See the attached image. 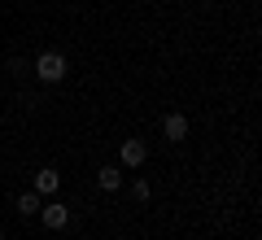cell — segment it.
Wrapping results in <instances>:
<instances>
[{
  "mask_svg": "<svg viewBox=\"0 0 262 240\" xmlns=\"http://www.w3.org/2000/svg\"><path fill=\"white\" fill-rule=\"evenodd\" d=\"M35 74H39V83H61L66 79V57L61 53H39Z\"/></svg>",
  "mask_w": 262,
  "mask_h": 240,
  "instance_id": "cell-1",
  "label": "cell"
},
{
  "mask_svg": "<svg viewBox=\"0 0 262 240\" xmlns=\"http://www.w3.org/2000/svg\"><path fill=\"white\" fill-rule=\"evenodd\" d=\"M39 219H44L48 231H61L66 223H70V210H66L61 201H48V205H39Z\"/></svg>",
  "mask_w": 262,
  "mask_h": 240,
  "instance_id": "cell-2",
  "label": "cell"
},
{
  "mask_svg": "<svg viewBox=\"0 0 262 240\" xmlns=\"http://www.w3.org/2000/svg\"><path fill=\"white\" fill-rule=\"evenodd\" d=\"M118 157H122V166H144V157H149V148H144V140H122V148H118Z\"/></svg>",
  "mask_w": 262,
  "mask_h": 240,
  "instance_id": "cell-3",
  "label": "cell"
},
{
  "mask_svg": "<svg viewBox=\"0 0 262 240\" xmlns=\"http://www.w3.org/2000/svg\"><path fill=\"white\" fill-rule=\"evenodd\" d=\"M162 136L175 140V144L188 140V118H184V114H166V118H162Z\"/></svg>",
  "mask_w": 262,
  "mask_h": 240,
  "instance_id": "cell-4",
  "label": "cell"
},
{
  "mask_svg": "<svg viewBox=\"0 0 262 240\" xmlns=\"http://www.w3.org/2000/svg\"><path fill=\"white\" fill-rule=\"evenodd\" d=\"M57 188H61V175H57L53 166H44V170L35 175V192H39V197H53Z\"/></svg>",
  "mask_w": 262,
  "mask_h": 240,
  "instance_id": "cell-5",
  "label": "cell"
},
{
  "mask_svg": "<svg viewBox=\"0 0 262 240\" xmlns=\"http://www.w3.org/2000/svg\"><path fill=\"white\" fill-rule=\"evenodd\" d=\"M96 184H101L105 192H118V188H122V170L118 166H101V170H96Z\"/></svg>",
  "mask_w": 262,
  "mask_h": 240,
  "instance_id": "cell-6",
  "label": "cell"
},
{
  "mask_svg": "<svg viewBox=\"0 0 262 240\" xmlns=\"http://www.w3.org/2000/svg\"><path fill=\"white\" fill-rule=\"evenodd\" d=\"M18 210L27 214V219H31V214H39V192H35V188H31V192H22V197H18Z\"/></svg>",
  "mask_w": 262,
  "mask_h": 240,
  "instance_id": "cell-7",
  "label": "cell"
},
{
  "mask_svg": "<svg viewBox=\"0 0 262 240\" xmlns=\"http://www.w3.org/2000/svg\"><path fill=\"white\" fill-rule=\"evenodd\" d=\"M131 197H136V201H149V184H144V179H136V184H131Z\"/></svg>",
  "mask_w": 262,
  "mask_h": 240,
  "instance_id": "cell-8",
  "label": "cell"
}]
</instances>
